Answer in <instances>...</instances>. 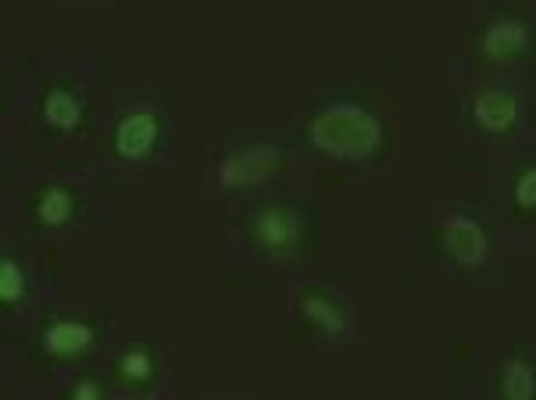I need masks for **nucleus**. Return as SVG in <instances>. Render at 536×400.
I'll return each mask as SVG.
<instances>
[{
    "label": "nucleus",
    "instance_id": "9",
    "mask_svg": "<svg viewBox=\"0 0 536 400\" xmlns=\"http://www.w3.org/2000/svg\"><path fill=\"white\" fill-rule=\"evenodd\" d=\"M90 325H83V322H58V325H51L47 329V350L51 354H79V350H86L90 347Z\"/></svg>",
    "mask_w": 536,
    "mask_h": 400
},
{
    "label": "nucleus",
    "instance_id": "10",
    "mask_svg": "<svg viewBox=\"0 0 536 400\" xmlns=\"http://www.w3.org/2000/svg\"><path fill=\"white\" fill-rule=\"evenodd\" d=\"M68 211H72V197H68L65 186H47L40 193V218L43 222H65Z\"/></svg>",
    "mask_w": 536,
    "mask_h": 400
},
{
    "label": "nucleus",
    "instance_id": "8",
    "mask_svg": "<svg viewBox=\"0 0 536 400\" xmlns=\"http://www.w3.org/2000/svg\"><path fill=\"white\" fill-rule=\"evenodd\" d=\"M301 311L315 325H322L326 333H344V308L336 300H329L326 293H301Z\"/></svg>",
    "mask_w": 536,
    "mask_h": 400
},
{
    "label": "nucleus",
    "instance_id": "7",
    "mask_svg": "<svg viewBox=\"0 0 536 400\" xmlns=\"http://www.w3.org/2000/svg\"><path fill=\"white\" fill-rule=\"evenodd\" d=\"M526 40H529L526 22H519V18H497L483 33V50L494 54V58H504V54H515Z\"/></svg>",
    "mask_w": 536,
    "mask_h": 400
},
{
    "label": "nucleus",
    "instance_id": "3",
    "mask_svg": "<svg viewBox=\"0 0 536 400\" xmlns=\"http://www.w3.org/2000/svg\"><path fill=\"white\" fill-rule=\"evenodd\" d=\"M283 165V154L268 143H258V147H247L240 154H229L222 165H218V183L222 186H247L258 183L265 175H272Z\"/></svg>",
    "mask_w": 536,
    "mask_h": 400
},
{
    "label": "nucleus",
    "instance_id": "4",
    "mask_svg": "<svg viewBox=\"0 0 536 400\" xmlns=\"http://www.w3.org/2000/svg\"><path fill=\"white\" fill-rule=\"evenodd\" d=\"M444 243L447 250H451L454 258L461 261V265H476V261H483L486 254V236L483 229H479L472 218L465 215H451L444 222Z\"/></svg>",
    "mask_w": 536,
    "mask_h": 400
},
{
    "label": "nucleus",
    "instance_id": "11",
    "mask_svg": "<svg viewBox=\"0 0 536 400\" xmlns=\"http://www.w3.org/2000/svg\"><path fill=\"white\" fill-rule=\"evenodd\" d=\"M43 111H47V118H51L54 125H72L79 115V100L72 97L68 90H51L47 93V104H43Z\"/></svg>",
    "mask_w": 536,
    "mask_h": 400
},
{
    "label": "nucleus",
    "instance_id": "6",
    "mask_svg": "<svg viewBox=\"0 0 536 400\" xmlns=\"http://www.w3.org/2000/svg\"><path fill=\"white\" fill-rule=\"evenodd\" d=\"M515 115H519V100H515L511 90L490 86V90H483L476 97V122L483 129H494V133L497 129H508L515 122Z\"/></svg>",
    "mask_w": 536,
    "mask_h": 400
},
{
    "label": "nucleus",
    "instance_id": "14",
    "mask_svg": "<svg viewBox=\"0 0 536 400\" xmlns=\"http://www.w3.org/2000/svg\"><path fill=\"white\" fill-rule=\"evenodd\" d=\"M118 368H122L126 379H147V372H151V358H147V350H129V354H122Z\"/></svg>",
    "mask_w": 536,
    "mask_h": 400
},
{
    "label": "nucleus",
    "instance_id": "2",
    "mask_svg": "<svg viewBox=\"0 0 536 400\" xmlns=\"http://www.w3.org/2000/svg\"><path fill=\"white\" fill-rule=\"evenodd\" d=\"M254 240L265 254H290L301 243V222L283 204H268L254 215Z\"/></svg>",
    "mask_w": 536,
    "mask_h": 400
},
{
    "label": "nucleus",
    "instance_id": "1",
    "mask_svg": "<svg viewBox=\"0 0 536 400\" xmlns=\"http://www.w3.org/2000/svg\"><path fill=\"white\" fill-rule=\"evenodd\" d=\"M308 136L336 158H365L379 143V122L358 104H329L308 122Z\"/></svg>",
    "mask_w": 536,
    "mask_h": 400
},
{
    "label": "nucleus",
    "instance_id": "12",
    "mask_svg": "<svg viewBox=\"0 0 536 400\" xmlns=\"http://www.w3.org/2000/svg\"><path fill=\"white\" fill-rule=\"evenodd\" d=\"M501 390L508 393V397H529V393H533V368H529L526 361H511L501 375Z\"/></svg>",
    "mask_w": 536,
    "mask_h": 400
},
{
    "label": "nucleus",
    "instance_id": "15",
    "mask_svg": "<svg viewBox=\"0 0 536 400\" xmlns=\"http://www.w3.org/2000/svg\"><path fill=\"white\" fill-rule=\"evenodd\" d=\"M515 200H519L522 208H533V200H536V172H533V165L522 168L519 183H515Z\"/></svg>",
    "mask_w": 536,
    "mask_h": 400
},
{
    "label": "nucleus",
    "instance_id": "13",
    "mask_svg": "<svg viewBox=\"0 0 536 400\" xmlns=\"http://www.w3.org/2000/svg\"><path fill=\"white\" fill-rule=\"evenodd\" d=\"M0 297H4V304L22 297V272H18V265L11 258L0 261Z\"/></svg>",
    "mask_w": 536,
    "mask_h": 400
},
{
    "label": "nucleus",
    "instance_id": "5",
    "mask_svg": "<svg viewBox=\"0 0 536 400\" xmlns=\"http://www.w3.org/2000/svg\"><path fill=\"white\" fill-rule=\"evenodd\" d=\"M154 136H158V118H154V111H147V108H136L133 115H126L122 122H118V150H122L126 158H140V154H147Z\"/></svg>",
    "mask_w": 536,
    "mask_h": 400
},
{
    "label": "nucleus",
    "instance_id": "16",
    "mask_svg": "<svg viewBox=\"0 0 536 400\" xmlns=\"http://www.w3.org/2000/svg\"><path fill=\"white\" fill-rule=\"evenodd\" d=\"M72 393H76V397H97V393H101V386H93V383H79Z\"/></svg>",
    "mask_w": 536,
    "mask_h": 400
}]
</instances>
